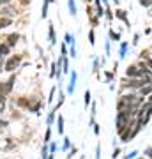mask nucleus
Listing matches in <instances>:
<instances>
[{"mask_svg":"<svg viewBox=\"0 0 152 159\" xmlns=\"http://www.w3.org/2000/svg\"><path fill=\"white\" fill-rule=\"evenodd\" d=\"M152 83L150 76H143V78H127L126 76L122 81H120V87L122 89H127L129 92H138L140 89H143L145 85Z\"/></svg>","mask_w":152,"mask_h":159,"instance_id":"1","label":"nucleus"},{"mask_svg":"<svg viewBox=\"0 0 152 159\" xmlns=\"http://www.w3.org/2000/svg\"><path fill=\"white\" fill-rule=\"evenodd\" d=\"M126 76H127V78H143V76H149V74H147L145 71H141L136 64H133V66H127Z\"/></svg>","mask_w":152,"mask_h":159,"instance_id":"2","label":"nucleus"},{"mask_svg":"<svg viewBox=\"0 0 152 159\" xmlns=\"http://www.w3.org/2000/svg\"><path fill=\"white\" fill-rule=\"evenodd\" d=\"M150 94H152V83H149V85H145L143 89L138 90V96H141V97H149Z\"/></svg>","mask_w":152,"mask_h":159,"instance_id":"3","label":"nucleus"},{"mask_svg":"<svg viewBox=\"0 0 152 159\" xmlns=\"http://www.w3.org/2000/svg\"><path fill=\"white\" fill-rule=\"evenodd\" d=\"M18 64H20V57H12V58H9V62L6 64V69L7 71H12Z\"/></svg>","mask_w":152,"mask_h":159,"instance_id":"4","label":"nucleus"},{"mask_svg":"<svg viewBox=\"0 0 152 159\" xmlns=\"http://www.w3.org/2000/svg\"><path fill=\"white\" fill-rule=\"evenodd\" d=\"M18 39H20V37H18V34H11L9 37H7V44H9V46H14V44L18 43Z\"/></svg>","mask_w":152,"mask_h":159,"instance_id":"5","label":"nucleus"},{"mask_svg":"<svg viewBox=\"0 0 152 159\" xmlns=\"http://www.w3.org/2000/svg\"><path fill=\"white\" fill-rule=\"evenodd\" d=\"M9 25H11V20H9V18H2V20H0V30L9 27Z\"/></svg>","mask_w":152,"mask_h":159,"instance_id":"6","label":"nucleus"},{"mask_svg":"<svg viewBox=\"0 0 152 159\" xmlns=\"http://www.w3.org/2000/svg\"><path fill=\"white\" fill-rule=\"evenodd\" d=\"M145 58H152L150 57V50H143L140 53V60H145Z\"/></svg>","mask_w":152,"mask_h":159,"instance_id":"7","label":"nucleus"},{"mask_svg":"<svg viewBox=\"0 0 152 159\" xmlns=\"http://www.w3.org/2000/svg\"><path fill=\"white\" fill-rule=\"evenodd\" d=\"M9 53V44H0V55H6Z\"/></svg>","mask_w":152,"mask_h":159,"instance_id":"8","label":"nucleus"},{"mask_svg":"<svg viewBox=\"0 0 152 159\" xmlns=\"http://www.w3.org/2000/svg\"><path fill=\"white\" fill-rule=\"evenodd\" d=\"M117 16L122 20V21H127V18H126V12L124 11H117Z\"/></svg>","mask_w":152,"mask_h":159,"instance_id":"9","label":"nucleus"},{"mask_svg":"<svg viewBox=\"0 0 152 159\" xmlns=\"http://www.w3.org/2000/svg\"><path fill=\"white\" fill-rule=\"evenodd\" d=\"M140 4H141V6H145V7H150L152 6V0H140Z\"/></svg>","mask_w":152,"mask_h":159,"instance_id":"10","label":"nucleus"},{"mask_svg":"<svg viewBox=\"0 0 152 159\" xmlns=\"http://www.w3.org/2000/svg\"><path fill=\"white\" fill-rule=\"evenodd\" d=\"M58 131L62 133V117H58Z\"/></svg>","mask_w":152,"mask_h":159,"instance_id":"11","label":"nucleus"},{"mask_svg":"<svg viewBox=\"0 0 152 159\" xmlns=\"http://www.w3.org/2000/svg\"><path fill=\"white\" fill-rule=\"evenodd\" d=\"M110 35H112V37H113V39H120V35H118V34H115V32H110Z\"/></svg>","mask_w":152,"mask_h":159,"instance_id":"12","label":"nucleus"},{"mask_svg":"<svg viewBox=\"0 0 152 159\" xmlns=\"http://www.w3.org/2000/svg\"><path fill=\"white\" fill-rule=\"evenodd\" d=\"M89 101H90V94L87 92V94H85V104H89Z\"/></svg>","mask_w":152,"mask_h":159,"instance_id":"13","label":"nucleus"},{"mask_svg":"<svg viewBox=\"0 0 152 159\" xmlns=\"http://www.w3.org/2000/svg\"><path fill=\"white\" fill-rule=\"evenodd\" d=\"M0 125L4 127V125H7V122H4V120H0Z\"/></svg>","mask_w":152,"mask_h":159,"instance_id":"14","label":"nucleus"},{"mask_svg":"<svg viewBox=\"0 0 152 159\" xmlns=\"http://www.w3.org/2000/svg\"><path fill=\"white\" fill-rule=\"evenodd\" d=\"M7 2H9V0H0V6H2V4H7Z\"/></svg>","mask_w":152,"mask_h":159,"instance_id":"15","label":"nucleus"},{"mask_svg":"<svg viewBox=\"0 0 152 159\" xmlns=\"http://www.w3.org/2000/svg\"><path fill=\"white\" fill-rule=\"evenodd\" d=\"M2 110H4V104H0V111H2Z\"/></svg>","mask_w":152,"mask_h":159,"instance_id":"16","label":"nucleus"},{"mask_svg":"<svg viewBox=\"0 0 152 159\" xmlns=\"http://www.w3.org/2000/svg\"><path fill=\"white\" fill-rule=\"evenodd\" d=\"M149 76H150V80H152V73H150V74H149Z\"/></svg>","mask_w":152,"mask_h":159,"instance_id":"17","label":"nucleus"},{"mask_svg":"<svg viewBox=\"0 0 152 159\" xmlns=\"http://www.w3.org/2000/svg\"><path fill=\"white\" fill-rule=\"evenodd\" d=\"M140 159H149V157H140Z\"/></svg>","mask_w":152,"mask_h":159,"instance_id":"18","label":"nucleus"},{"mask_svg":"<svg viewBox=\"0 0 152 159\" xmlns=\"http://www.w3.org/2000/svg\"><path fill=\"white\" fill-rule=\"evenodd\" d=\"M0 67H2V62H0Z\"/></svg>","mask_w":152,"mask_h":159,"instance_id":"19","label":"nucleus"}]
</instances>
